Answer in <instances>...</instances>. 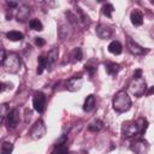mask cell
Returning <instances> with one entry per match:
<instances>
[{"label":"cell","instance_id":"cell-28","mask_svg":"<svg viewBox=\"0 0 154 154\" xmlns=\"http://www.w3.org/2000/svg\"><path fill=\"white\" fill-rule=\"evenodd\" d=\"M45 43H46V42H45V40H43L42 37H36V38H35V45H36L37 47H42Z\"/></svg>","mask_w":154,"mask_h":154},{"label":"cell","instance_id":"cell-9","mask_svg":"<svg viewBox=\"0 0 154 154\" xmlns=\"http://www.w3.org/2000/svg\"><path fill=\"white\" fill-rule=\"evenodd\" d=\"M148 148H149V144L143 138H138V140H136L135 142L131 143V149L136 154H143V153H146L148 150Z\"/></svg>","mask_w":154,"mask_h":154},{"label":"cell","instance_id":"cell-2","mask_svg":"<svg viewBox=\"0 0 154 154\" xmlns=\"http://www.w3.org/2000/svg\"><path fill=\"white\" fill-rule=\"evenodd\" d=\"M146 89H147V84H146V81H144L143 76L134 77L132 81L129 83V91L131 94H134L135 96H137V97L142 96L146 93Z\"/></svg>","mask_w":154,"mask_h":154},{"label":"cell","instance_id":"cell-32","mask_svg":"<svg viewBox=\"0 0 154 154\" xmlns=\"http://www.w3.org/2000/svg\"><path fill=\"white\" fill-rule=\"evenodd\" d=\"M153 93H154V87H152V88H149V90H148V91H147L146 94H147V95H152Z\"/></svg>","mask_w":154,"mask_h":154},{"label":"cell","instance_id":"cell-11","mask_svg":"<svg viewBox=\"0 0 154 154\" xmlns=\"http://www.w3.org/2000/svg\"><path fill=\"white\" fill-rule=\"evenodd\" d=\"M53 154H69V146H67V142H66V136L61 137L57 142Z\"/></svg>","mask_w":154,"mask_h":154},{"label":"cell","instance_id":"cell-27","mask_svg":"<svg viewBox=\"0 0 154 154\" xmlns=\"http://www.w3.org/2000/svg\"><path fill=\"white\" fill-rule=\"evenodd\" d=\"M84 70H85L90 76H93V75L96 72L97 67H96V64H94V61H89V63H87V64L84 65Z\"/></svg>","mask_w":154,"mask_h":154},{"label":"cell","instance_id":"cell-15","mask_svg":"<svg viewBox=\"0 0 154 154\" xmlns=\"http://www.w3.org/2000/svg\"><path fill=\"white\" fill-rule=\"evenodd\" d=\"M105 69H106V71H107L108 75L116 76V75L122 70V66H120L119 64L114 63V61H106V63H105Z\"/></svg>","mask_w":154,"mask_h":154},{"label":"cell","instance_id":"cell-5","mask_svg":"<svg viewBox=\"0 0 154 154\" xmlns=\"http://www.w3.org/2000/svg\"><path fill=\"white\" fill-rule=\"evenodd\" d=\"M46 132H47V128H46L45 123L40 119L32 125V128L30 129L29 135H30V137L32 140H40L46 135Z\"/></svg>","mask_w":154,"mask_h":154},{"label":"cell","instance_id":"cell-34","mask_svg":"<svg viewBox=\"0 0 154 154\" xmlns=\"http://www.w3.org/2000/svg\"><path fill=\"white\" fill-rule=\"evenodd\" d=\"M70 154H76V153H70Z\"/></svg>","mask_w":154,"mask_h":154},{"label":"cell","instance_id":"cell-10","mask_svg":"<svg viewBox=\"0 0 154 154\" xmlns=\"http://www.w3.org/2000/svg\"><path fill=\"white\" fill-rule=\"evenodd\" d=\"M6 118H7V126L11 128V129L16 128L18 122H19V112H18V109L13 108V109L8 111Z\"/></svg>","mask_w":154,"mask_h":154},{"label":"cell","instance_id":"cell-17","mask_svg":"<svg viewBox=\"0 0 154 154\" xmlns=\"http://www.w3.org/2000/svg\"><path fill=\"white\" fill-rule=\"evenodd\" d=\"M58 55H59V49L58 48H52L49 52H48V54L46 55V58H47V63H48V67H52L55 63H57V60H58Z\"/></svg>","mask_w":154,"mask_h":154},{"label":"cell","instance_id":"cell-19","mask_svg":"<svg viewBox=\"0 0 154 154\" xmlns=\"http://www.w3.org/2000/svg\"><path fill=\"white\" fill-rule=\"evenodd\" d=\"M29 13H30V8H29V6H26V5H22V6H19V8H18V12H17V20L19 22H24L28 17H29Z\"/></svg>","mask_w":154,"mask_h":154},{"label":"cell","instance_id":"cell-13","mask_svg":"<svg viewBox=\"0 0 154 154\" xmlns=\"http://www.w3.org/2000/svg\"><path fill=\"white\" fill-rule=\"evenodd\" d=\"M75 14H76V19H77V24H79V25H83V26H85V25H89L90 24V19H89V17L79 8V7H77L76 8V11H75Z\"/></svg>","mask_w":154,"mask_h":154},{"label":"cell","instance_id":"cell-24","mask_svg":"<svg viewBox=\"0 0 154 154\" xmlns=\"http://www.w3.org/2000/svg\"><path fill=\"white\" fill-rule=\"evenodd\" d=\"M13 150V144L11 142H2L1 143V149H0V153L1 154H11Z\"/></svg>","mask_w":154,"mask_h":154},{"label":"cell","instance_id":"cell-33","mask_svg":"<svg viewBox=\"0 0 154 154\" xmlns=\"http://www.w3.org/2000/svg\"><path fill=\"white\" fill-rule=\"evenodd\" d=\"M152 5H154V1H152Z\"/></svg>","mask_w":154,"mask_h":154},{"label":"cell","instance_id":"cell-18","mask_svg":"<svg viewBox=\"0 0 154 154\" xmlns=\"http://www.w3.org/2000/svg\"><path fill=\"white\" fill-rule=\"evenodd\" d=\"M107 49H108L109 53H112V54H114V55H119V54L123 52V46H122V43H120L119 41H116V40H114V41L109 42Z\"/></svg>","mask_w":154,"mask_h":154},{"label":"cell","instance_id":"cell-12","mask_svg":"<svg viewBox=\"0 0 154 154\" xmlns=\"http://www.w3.org/2000/svg\"><path fill=\"white\" fill-rule=\"evenodd\" d=\"M95 31L100 38H109L112 36V29L109 26H107L106 24H99L96 26Z\"/></svg>","mask_w":154,"mask_h":154},{"label":"cell","instance_id":"cell-30","mask_svg":"<svg viewBox=\"0 0 154 154\" xmlns=\"http://www.w3.org/2000/svg\"><path fill=\"white\" fill-rule=\"evenodd\" d=\"M6 108H7V107H6V105H5V103H4V105H1V119H2V120H4V119H5V117L7 116V114H6Z\"/></svg>","mask_w":154,"mask_h":154},{"label":"cell","instance_id":"cell-21","mask_svg":"<svg viewBox=\"0 0 154 154\" xmlns=\"http://www.w3.org/2000/svg\"><path fill=\"white\" fill-rule=\"evenodd\" d=\"M37 63H38V65H37V71L36 72H37V75H41L45 69H48L47 58L45 55H40L38 59H37Z\"/></svg>","mask_w":154,"mask_h":154},{"label":"cell","instance_id":"cell-6","mask_svg":"<svg viewBox=\"0 0 154 154\" xmlns=\"http://www.w3.org/2000/svg\"><path fill=\"white\" fill-rule=\"evenodd\" d=\"M46 95L42 91H36L32 96V106L34 109L38 113H42L46 109Z\"/></svg>","mask_w":154,"mask_h":154},{"label":"cell","instance_id":"cell-3","mask_svg":"<svg viewBox=\"0 0 154 154\" xmlns=\"http://www.w3.org/2000/svg\"><path fill=\"white\" fill-rule=\"evenodd\" d=\"M1 65L5 67L6 71H8L11 73H16V72H18V70L20 67V59L17 54L10 53L8 55H6V58L1 63Z\"/></svg>","mask_w":154,"mask_h":154},{"label":"cell","instance_id":"cell-8","mask_svg":"<svg viewBox=\"0 0 154 154\" xmlns=\"http://www.w3.org/2000/svg\"><path fill=\"white\" fill-rule=\"evenodd\" d=\"M82 75L79 73L78 76H72L66 81V89L70 91H77L82 87Z\"/></svg>","mask_w":154,"mask_h":154},{"label":"cell","instance_id":"cell-7","mask_svg":"<svg viewBox=\"0 0 154 154\" xmlns=\"http://www.w3.org/2000/svg\"><path fill=\"white\" fill-rule=\"evenodd\" d=\"M126 47H128V49H129V52L131 53V54H134V55H144L147 52H148V49H146V48H143L142 46H140L136 41H134L131 37H128V40H126Z\"/></svg>","mask_w":154,"mask_h":154},{"label":"cell","instance_id":"cell-31","mask_svg":"<svg viewBox=\"0 0 154 154\" xmlns=\"http://www.w3.org/2000/svg\"><path fill=\"white\" fill-rule=\"evenodd\" d=\"M6 4H7V6H10V7H17V6H18V4H17L16 1H7Z\"/></svg>","mask_w":154,"mask_h":154},{"label":"cell","instance_id":"cell-29","mask_svg":"<svg viewBox=\"0 0 154 154\" xmlns=\"http://www.w3.org/2000/svg\"><path fill=\"white\" fill-rule=\"evenodd\" d=\"M12 83H2L1 84V91H5L6 89H12Z\"/></svg>","mask_w":154,"mask_h":154},{"label":"cell","instance_id":"cell-26","mask_svg":"<svg viewBox=\"0 0 154 154\" xmlns=\"http://www.w3.org/2000/svg\"><path fill=\"white\" fill-rule=\"evenodd\" d=\"M71 58H72L73 61H79V60H82V58H83V52H82V49H81L79 47L75 48V49L71 52Z\"/></svg>","mask_w":154,"mask_h":154},{"label":"cell","instance_id":"cell-20","mask_svg":"<svg viewBox=\"0 0 154 154\" xmlns=\"http://www.w3.org/2000/svg\"><path fill=\"white\" fill-rule=\"evenodd\" d=\"M6 37L10 41H22L24 38V35L20 31H16V30H11L6 32Z\"/></svg>","mask_w":154,"mask_h":154},{"label":"cell","instance_id":"cell-22","mask_svg":"<svg viewBox=\"0 0 154 154\" xmlns=\"http://www.w3.org/2000/svg\"><path fill=\"white\" fill-rule=\"evenodd\" d=\"M102 128H103V123L101 120H99V119H95L94 122H91L88 125V130L91 131V132H99Z\"/></svg>","mask_w":154,"mask_h":154},{"label":"cell","instance_id":"cell-1","mask_svg":"<svg viewBox=\"0 0 154 154\" xmlns=\"http://www.w3.org/2000/svg\"><path fill=\"white\" fill-rule=\"evenodd\" d=\"M113 109L118 113H124L131 107V99L125 90H119L113 97Z\"/></svg>","mask_w":154,"mask_h":154},{"label":"cell","instance_id":"cell-4","mask_svg":"<svg viewBox=\"0 0 154 154\" xmlns=\"http://www.w3.org/2000/svg\"><path fill=\"white\" fill-rule=\"evenodd\" d=\"M122 134H123L124 137H134V136L141 134L137 122L136 120H126V122H124L123 125H122Z\"/></svg>","mask_w":154,"mask_h":154},{"label":"cell","instance_id":"cell-23","mask_svg":"<svg viewBox=\"0 0 154 154\" xmlns=\"http://www.w3.org/2000/svg\"><path fill=\"white\" fill-rule=\"evenodd\" d=\"M29 26H30V29L36 30V31H41V30H43V24H42L41 20L37 19V18H32V19L29 22Z\"/></svg>","mask_w":154,"mask_h":154},{"label":"cell","instance_id":"cell-14","mask_svg":"<svg viewBox=\"0 0 154 154\" xmlns=\"http://www.w3.org/2000/svg\"><path fill=\"white\" fill-rule=\"evenodd\" d=\"M130 20L132 23V25L135 26H140L143 24V13L140 10H134L130 14Z\"/></svg>","mask_w":154,"mask_h":154},{"label":"cell","instance_id":"cell-16","mask_svg":"<svg viewBox=\"0 0 154 154\" xmlns=\"http://www.w3.org/2000/svg\"><path fill=\"white\" fill-rule=\"evenodd\" d=\"M95 105H96V97H95V95L90 94L85 97V101L83 105V111L84 112H91L95 108Z\"/></svg>","mask_w":154,"mask_h":154},{"label":"cell","instance_id":"cell-25","mask_svg":"<svg viewBox=\"0 0 154 154\" xmlns=\"http://www.w3.org/2000/svg\"><path fill=\"white\" fill-rule=\"evenodd\" d=\"M113 11H114V7H113V5L109 4V2H106V4L102 6V13H103L106 17H108V18L112 17Z\"/></svg>","mask_w":154,"mask_h":154}]
</instances>
